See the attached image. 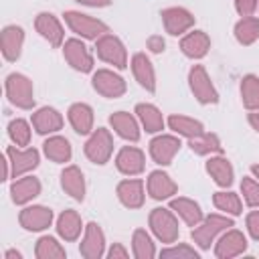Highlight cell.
<instances>
[{"label": "cell", "instance_id": "cell-1", "mask_svg": "<svg viewBox=\"0 0 259 259\" xmlns=\"http://www.w3.org/2000/svg\"><path fill=\"white\" fill-rule=\"evenodd\" d=\"M233 227V219L229 214H219V212H212L208 217H204L196 227H192V241L200 247V249H210V243L221 235L225 233L227 229Z\"/></svg>", "mask_w": 259, "mask_h": 259}, {"label": "cell", "instance_id": "cell-2", "mask_svg": "<svg viewBox=\"0 0 259 259\" xmlns=\"http://www.w3.org/2000/svg\"><path fill=\"white\" fill-rule=\"evenodd\" d=\"M148 223H150V229H152V233L156 235V239L160 243L172 245L180 235L178 219H176V212L172 208H164V206L152 208V212L148 217Z\"/></svg>", "mask_w": 259, "mask_h": 259}, {"label": "cell", "instance_id": "cell-3", "mask_svg": "<svg viewBox=\"0 0 259 259\" xmlns=\"http://www.w3.org/2000/svg\"><path fill=\"white\" fill-rule=\"evenodd\" d=\"M6 97L12 105L20 109H32L34 107V87L32 81L22 73H10L4 81Z\"/></svg>", "mask_w": 259, "mask_h": 259}, {"label": "cell", "instance_id": "cell-4", "mask_svg": "<svg viewBox=\"0 0 259 259\" xmlns=\"http://www.w3.org/2000/svg\"><path fill=\"white\" fill-rule=\"evenodd\" d=\"M65 22L67 26L79 34L81 38H87V40H97L99 36H103L105 32H109L107 24L89 16V14H83V12H77V10H67L65 14Z\"/></svg>", "mask_w": 259, "mask_h": 259}, {"label": "cell", "instance_id": "cell-5", "mask_svg": "<svg viewBox=\"0 0 259 259\" xmlns=\"http://www.w3.org/2000/svg\"><path fill=\"white\" fill-rule=\"evenodd\" d=\"M188 87L198 103H202V105L219 103V91L212 85V81L202 65H192V69L188 71Z\"/></svg>", "mask_w": 259, "mask_h": 259}, {"label": "cell", "instance_id": "cell-6", "mask_svg": "<svg viewBox=\"0 0 259 259\" xmlns=\"http://www.w3.org/2000/svg\"><path fill=\"white\" fill-rule=\"evenodd\" d=\"M95 51H97V57L101 61H105L107 65H113L115 69L127 67V51H125L123 42L119 40V36L105 32L103 36H99L95 40Z\"/></svg>", "mask_w": 259, "mask_h": 259}, {"label": "cell", "instance_id": "cell-7", "mask_svg": "<svg viewBox=\"0 0 259 259\" xmlns=\"http://www.w3.org/2000/svg\"><path fill=\"white\" fill-rule=\"evenodd\" d=\"M111 154H113V138H111L109 130H105V127L93 130L85 142V156L93 164L103 166L109 162Z\"/></svg>", "mask_w": 259, "mask_h": 259}, {"label": "cell", "instance_id": "cell-8", "mask_svg": "<svg viewBox=\"0 0 259 259\" xmlns=\"http://www.w3.org/2000/svg\"><path fill=\"white\" fill-rule=\"evenodd\" d=\"M8 162H10V172L14 178H20L24 174H28L30 170H34L40 162L38 150L36 148H20V146H8L6 152Z\"/></svg>", "mask_w": 259, "mask_h": 259}, {"label": "cell", "instance_id": "cell-9", "mask_svg": "<svg viewBox=\"0 0 259 259\" xmlns=\"http://www.w3.org/2000/svg\"><path fill=\"white\" fill-rule=\"evenodd\" d=\"M91 85L99 95H103L107 99H117V97H121L125 93L123 77L117 75L111 69H97L93 73V77H91Z\"/></svg>", "mask_w": 259, "mask_h": 259}, {"label": "cell", "instance_id": "cell-10", "mask_svg": "<svg viewBox=\"0 0 259 259\" xmlns=\"http://www.w3.org/2000/svg\"><path fill=\"white\" fill-rule=\"evenodd\" d=\"M162 22L168 34L172 36H180L184 32H188L194 26V14L182 6H170L162 10Z\"/></svg>", "mask_w": 259, "mask_h": 259}, {"label": "cell", "instance_id": "cell-11", "mask_svg": "<svg viewBox=\"0 0 259 259\" xmlns=\"http://www.w3.org/2000/svg\"><path fill=\"white\" fill-rule=\"evenodd\" d=\"M63 55L67 59V63L79 71V73H89L93 71V55L91 51L85 47V42H81L79 38H69L63 42Z\"/></svg>", "mask_w": 259, "mask_h": 259}, {"label": "cell", "instance_id": "cell-12", "mask_svg": "<svg viewBox=\"0 0 259 259\" xmlns=\"http://www.w3.org/2000/svg\"><path fill=\"white\" fill-rule=\"evenodd\" d=\"M180 146L182 144H180V140L176 136H172V134H160V136H156L150 142V156H152V160L156 164L168 166V164H172V160L178 154Z\"/></svg>", "mask_w": 259, "mask_h": 259}, {"label": "cell", "instance_id": "cell-13", "mask_svg": "<svg viewBox=\"0 0 259 259\" xmlns=\"http://www.w3.org/2000/svg\"><path fill=\"white\" fill-rule=\"evenodd\" d=\"M18 223L22 229L26 231H32V233H38V231H45L51 227L53 223V210L49 206H42V204H32V206H24L18 214Z\"/></svg>", "mask_w": 259, "mask_h": 259}, {"label": "cell", "instance_id": "cell-14", "mask_svg": "<svg viewBox=\"0 0 259 259\" xmlns=\"http://www.w3.org/2000/svg\"><path fill=\"white\" fill-rule=\"evenodd\" d=\"M34 28L55 49L61 47L63 40H65V30L61 26V20L53 12H38L36 18H34Z\"/></svg>", "mask_w": 259, "mask_h": 259}, {"label": "cell", "instance_id": "cell-15", "mask_svg": "<svg viewBox=\"0 0 259 259\" xmlns=\"http://www.w3.org/2000/svg\"><path fill=\"white\" fill-rule=\"evenodd\" d=\"M247 249V237L239 229H227L221 233L217 245H214V255L219 259H231L241 255Z\"/></svg>", "mask_w": 259, "mask_h": 259}, {"label": "cell", "instance_id": "cell-16", "mask_svg": "<svg viewBox=\"0 0 259 259\" xmlns=\"http://www.w3.org/2000/svg\"><path fill=\"white\" fill-rule=\"evenodd\" d=\"M79 253L85 259H99L105 253V235L97 223H87L83 241L79 245Z\"/></svg>", "mask_w": 259, "mask_h": 259}, {"label": "cell", "instance_id": "cell-17", "mask_svg": "<svg viewBox=\"0 0 259 259\" xmlns=\"http://www.w3.org/2000/svg\"><path fill=\"white\" fill-rule=\"evenodd\" d=\"M115 166L125 176H138L146 168V156L136 146H123L115 156Z\"/></svg>", "mask_w": 259, "mask_h": 259}, {"label": "cell", "instance_id": "cell-18", "mask_svg": "<svg viewBox=\"0 0 259 259\" xmlns=\"http://www.w3.org/2000/svg\"><path fill=\"white\" fill-rule=\"evenodd\" d=\"M146 188H148V194L154 200H168V198H172L178 192V184L170 178V174H166L162 170L150 172Z\"/></svg>", "mask_w": 259, "mask_h": 259}, {"label": "cell", "instance_id": "cell-19", "mask_svg": "<svg viewBox=\"0 0 259 259\" xmlns=\"http://www.w3.org/2000/svg\"><path fill=\"white\" fill-rule=\"evenodd\" d=\"M115 194L119 198V202L125 208H140L146 200V192H144V180L140 178H127L121 180L115 188Z\"/></svg>", "mask_w": 259, "mask_h": 259}, {"label": "cell", "instance_id": "cell-20", "mask_svg": "<svg viewBox=\"0 0 259 259\" xmlns=\"http://www.w3.org/2000/svg\"><path fill=\"white\" fill-rule=\"evenodd\" d=\"M22 45H24V30L22 26L16 24H8L2 28L0 34V47H2V55L6 61H18L20 53H22Z\"/></svg>", "mask_w": 259, "mask_h": 259}, {"label": "cell", "instance_id": "cell-21", "mask_svg": "<svg viewBox=\"0 0 259 259\" xmlns=\"http://www.w3.org/2000/svg\"><path fill=\"white\" fill-rule=\"evenodd\" d=\"M132 73L140 83V87H144L150 93L156 91V71L152 61L146 57V53H136L132 57Z\"/></svg>", "mask_w": 259, "mask_h": 259}, {"label": "cell", "instance_id": "cell-22", "mask_svg": "<svg viewBox=\"0 0 259 259\" xmlns=\"http://www.w3.org/2000/svg\"><path fill=\"white\" fill-rule=\"evenodd\" d=\"M204 170L208 172V176L214 180V184L223 186V188H229L233 184V178H235V170L231 166V162L221 156V154H214L206 160L204 164Z\"/></svg>", "mask_w": 259, "mask_h": 259}, {"label": "cell", "instance_id": "cell-23", "mask_svg": "<svg viewBox=\"0 0 259 259\" xmlns=\"http://www.w3.org/2000/svg\"><path fill=\"white\" fill-rule=\"evenodd\" d=\"M40 180L34 176H20L10 184V196L14 204H26L40 194Z\"/></svg>", "mask_w": 259, "mask_h": 259}, {"label": "cell", "instance_id": "cell-24", "mask_svg": "<svg viewBox=\"0 0 259 259\" xmlns=\"http://www.w3.org/2000/svg\"><path fill=\"white\" fill-rule=\"evenodd\" d=\"M180 51L188 59H202L210 51V36L204 30H192L182 36Z\"/></svg>", "mask_w": 259, "mask_h": 259}, {"label": "cell", "instance_id": "cell-25", "mask_svg": "<svg viewBox=\"0 0 259 259\" xmlns=\"http://www.w3.org/2000/svg\"><path fill=\"white\" fill-rule=\"evenodd\" d=\"M109 125L113 127V132L127 140V142H138L140 140V123L138 119L127 113V111H115L109 115Z\"/></svg>", "mask_w": 259, "mask_h": 259}, {"label": "cell", "instance_id": "cell-26", "mask_svg": "<svg viewBox=\"0 0 259 259\" xmlns=\"http://www.w3.org/2000/svg\"><path fill=\"white\" fill-rule=\"evenodd\" d=\"M81 229H85V227H83V221H81L77 210L67 208V210H63L59 214V219H57V233H59V237L63 241H67V243L77 241L79 235H81Z\"/></svg>", "mask_w": 259, "mask_h": 259}, {"label": "cell", "instance_id": "cell-27", "mask_svg": "<svg viewBox=\"0 0 259 259\" xmlns=\"http://www.w3.org/2000/svg\"><path fill=\"white\" fill-rule=\"evenodd\" d=\"M32 127L36 134H55L63 127V115L55 107H38L32 113Z\"/></svg>", "mask_w": 259, "mask_h": 259}, {"label": "cell", "instance_id": "cell-28", "mask_svg": "<svg viewBox=\"0 0 259 259\" xmlns=\"http://www.w3.org/2000/svg\"><path fill=\"white\" fill-rule=\"evenodd\" d=\"M170 208L176 212V217H180L188 227H196L204 214H202V208L196 200L192 198H186V196H176L170 200Z\"/></svg>", "mask_w": 259, "mask_h": 259}, {"label": "cell", "instance_id": "cell-29", "mask_svg": "<svg viewBox=\"0 0 259 259\" xmlns=\"http://www.w3.org/2000/svg\"><path fill=\"white\" fill-rule=\"evenodd\" d=\"M69 121L73 125V130L79 134V136H87L93 132V107L89 103H73L69 107Z\"/></svg>", "mask_w": 259, "mask_h": 259}, {"label": "cell", "instance_id": "cell-30", "mask_svg": "<svg viewBox=\"0 0 259 259\" xmlns=\"http://www.w3.org/2000/svg\"><path fill=\"white\" fill-rule=\"evenodd\" d=\"M61 186H63V190L71 198H75L79 202L85 198V176H83V172L75 164L67 166L61 172Z\"/></svg>", "mask_w": 259, "mask_h": 259}, {"label": "cell", "instance_id": "cell-31", "mask_svg": "<svg viewBox=\"0 0 259 259\" xmlns=\"http://www.w3.org/2000/svg\"><path fill=\"white\" fill-rule=\"evenodd\" d=\"M136 115L142 123V127L148 134H160L164 130V115L162 111L152 105V103H138L136 105Z\"/></svg>", "mask_w": 259, "mask_h": 259}, {"label": "cell", "instance_id": "cell-32", "mask_svg": "<svg viewBox=\"0 0 259 259\" xmlns=\"http://www.w3.org/2000/svg\"><path fill=\"white\" fill-rule=\"evenodd\" d=\"M168 127H170L174 134H178V136H182V138H188V140L198 138V136L204 134L202 121H198V119H194V117H188V115H180V113H174V115L168 117Z\"/></svg>", "mask_w": 259, "mask_h": 259}, {"label": "cell", "instance_id": "cell-33", "mask_svg": "<svg viewBox=\"0 0 259 259\" xmlns=\"http://www.w3.org/2000/svg\"><path fill=\"white\" fill-rule=\"evenodd\" d=\"M42 152H45V156H47L51 162H57V164H65V162H69L71 156H73L71 144H69V140L63 138V136H51L49 140H45Z\"/></svg>", "mask_w": 259, "mask_h": 259}, {"label": "cell", "instance_id": "cell-34", "mask_svg": "<svg viewBox=\"0 0 259 259\" xmlns=\"http://www.w3.org/2000/svg\"><path fill=\"white\" fill-rule=\"evenodd\" d=\"M188 146L198 156H214V154H221L223 152L221 138L217 134H212V132H204L202 136L188 140Z\"/></svg>", "mask_w": 259, "mask_h": 259}, {"label": "cell", "instance_id": "cell-35", "mask_svg": "<svg viewBox=\"0 0 259 259\" xmlns=\"http://www.w3.org/2000/svg\"><path fill=\"white\" fill-rule=\"evenodd\" d=\"M233 32H235V38L239 45H243V47L253 45L259 38V18L257 16H243L235 24Z\"/></svg>", "mask_w": 259, "mask_h": 259}, {"label": "cell", "instance_id": "cell-36", "mask_svg": "<svg viewBox=\"0 0 259 259\" xmlns=\"http://www.w3.org/2000/svg\"><path fill=\"white\" fill-rule=\"evenodd\" d=\"M241 101L249 111H259V77L249 73L241 79Z\"/></svg>", "mask_w": 259, "mask_h": 259}, {"label": "cell", "instance_id": "cell-37", "mask_svg": "<svg viewBox=\"0 0 259 259\" xmlns=\"http://www.w3.org/2000/svg\"><path fill=\"white\" fill-rule=\"evenodd\" d=\"M212 202L219 210H223L229 217H239L243 212V202L239 198V194L231 192V190H219L212 194Z\"/></svg>", "mask_w": 259, "mask_h": 259}, {"label": "cell", "instance_id": "cell-38", "mask_svg": "<svg viewBox=\"0 0 259 259\" xmlns=\"http://www.w3.org/2000/svg\"><path fill=\"white\" fill-rule=\"evenodd\" d=\"M132 249H134V257H138V259H152V257H156L154 241H152V237H150V233L146 229H136L134 231Z\"/></svg>", "mask_w": 259, "mask_h": 259}, {"label": "cell", "instance_id": "cell-39", "mask_svg": "<svg viewBox=\"0 0 259 259\" xmlns=\"http://www.w3.org/2000/svg\"><path fill=\"white\" fill-rule=\"evenodd\" d=\"M34 255H36L38 259H63V257L67 255V251H65V247H63L55 237L45 235V237H40V239L36 241Z\"/></svg>", "mask_w": 259, "mask_h": 259}, {"label": "cell", "instance_id": "cell-40", "mask_svg": "<svg viewBox=\"0 0 259 259\" xmlns=\"http://www.w3.org/2000/svg\"><path fill=\"white\" fill-rule=\"evenodd\" d=\"M8 136H10L12 144H16L20 148L28 146V142H30V125H28V121L20 119V117L12 119L8 123Z\"/></svg>", "mask_w": 259, "mask_h": 259}, {"label": "cell", "instance_id": "cell-41", "mask_svg": "<svg viewBox=\"0 0 259 259\" xmlns=\"http://www.w3.org/2000/svg\"><path fill=\"white\" fill-rule=\"evenodd\" d=\"M241 194H243V200L253 206V208H259V180L253 178V176H245L241 180Z\"/></svg>", "mask_w": 259, "mask_h": 259}, {"label": "cell", "instance_id": "cell-42", "mask_svg": "<svg viewBox=\"0 0 259 259\" xmlns=\"http://www.w3.org/2000/svg\"><path fill=\"white\" fill-rule=\"evenodd\" d=\"M160 257H168V259H196L198 251L194 247H190L188 243H178V245H170V247L162 249Z\"/></svg>", "mask_w": 259, "mask_h": 259}, {"label": "cell", "instance_id": "cell-43", "mask_svg": "<svg viewBox=\"0 0 259 259\" xmlns=\"http://www.w3.org/2000/svg\"><path fill=\"white\" fill-rule=\"evenodd\" d=\"M257 6H259V0H235V10L241 18L243 16H253Z\"/></svg>", "mask_w": 259, "mask_h": 259}, {"label": "cell", "instance_id": "cell-44", "mask_svg": "<svg viewBox=\"0 0 259 259\" xmlns=\"http://www.w3.org/2000/svg\"><path fill=\"white\" fill-rule=\"evenodd\" d=\"M245 225H247V231H249L251 239L253 241H259V210H251L247 214Z\"/></svg>", "mask_w": 259, "mask_h": 259}, {"label": "cell", "instance_id": "cell-45", "mask_svg": "<svg viewBox=\"0 0 259 259\" xmlns=\"http://www.w3.org/2000/svg\"><path fill=\"white\" fill-rule=\"evenodd\" d=\"M148 49L152 51V53H156V55H160V53H164V49H166V40L160 36V34H152L150 38H148Z\"/></svg>", "mask_w": 259, "mask_h": 259}, {"label": "cell", "instance_id": "cell-46", "mask_svg": "<svg viewBox=\"0 0 259 259\" xmlns=\"http://www.w3.org/2000/svg\"><path fill=\"white\" fill-rule=\"evenodd\" d=\"M107 257L109 259H125V257H130V251L121 243H113L109 247V251H107Z\"/></svg>", "mask_w": 259, "mask_h": 259}, {"label": "cell", "instance_id": "cell-47", "mask_svg": "<svg viewBox=\"0 0 259 259\" xmlns=\"http://www.w3.org/2000/svg\"><path fill=\"white\" fill-rule=\"evenodd\" d=\"M83 6H91V8H103V6H109L113 0H75Z\"/></svg>", "mask_w": 259, "mask_h": 259}, {"label": "cell", "instance_id": "cell-48", "mask_svg": "<svg viewBox=\"0 0 259 259\" xmlns=\"http://www.w3.org/2000/svg\"><path fill=\"white\" fill-rule=\"evenodd\" d=\"M249 123H251V127L259 134V111H251V113H249Z\"/></svg>", "mask_w": 259, "mask_h": 259}, {"label": "cell", "instance_id": "cell-49", "mask_svg": "<svg viewBox=\"0 0 259 259\" xmlns=\"http://www.w3.org/2000/svg\"><path fill=\"white\" fill-rule=\"evenodd\" d=\"M4 259H22V253L16 251V249H8V251L4 253Z\"/></svg>", "mask_w": 259, "mask_h": 259}, {"label": "cell", "instance_id": "cell-50", "mask_svg": "<svg viewBox=\"0 0 259 259\" xmlns=\"http://www.w3.org/2000/svg\"><path fill=\"white\" fill-rule=\"evenodd\" d=\"M251 174H253V178L259 180V164H253V166H251Z\"/></svg>", "mask_w": 259, "mask_h": 259}]
</instances>
